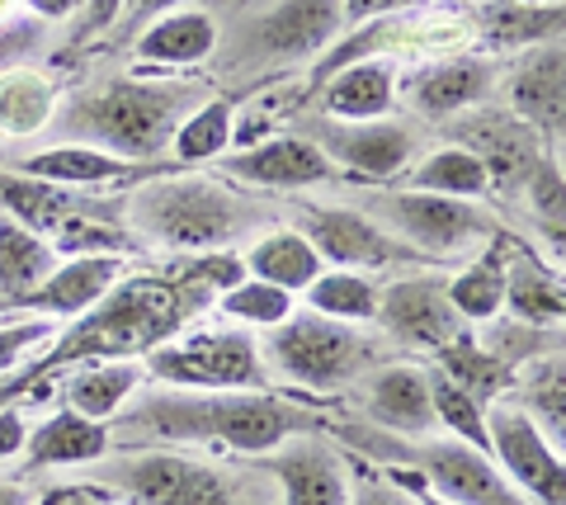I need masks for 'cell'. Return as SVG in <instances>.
<instances>
[{
	"mask_svg": "<svg viewBox=\"0 0 566 505\" xmlns=\"http://www.w3.org/2000/svg\"><path fill=\"white\" fill-rule=\"evenodd\" d=\"M123 228L170 255H222L274 228V213L222 176H147L123 199Z\"/></svg>",
	"mask_w": 566,
	"mask_h": 505,
	"instance_id": "cell-1",
	"label": "cell"
},
{
	"mask_svg": "<svg viewBox=\"0 0 566 505\" xmlns=\"http://www.w3.org/2000/svg\"><path fill=\"white\" fill-rule=\"evenodd\" d=\"M203 104L199 85L193 81H99L85 85L66 104H57L52 114V128H57L66 143L109 151L118 161H156L166 147L180 118Z\"/></svg>",
	"mask_w": 566,
	"mask_h": 505,
	"instance_id": "cell-2",
	"label": "cell"
},
{
	"mask_svg": "<svg viewBox=\"0 0 566 505\" xmlns=\"http://www.w3.org/2000/svg\"><path fill=\"white\" fill-rule=\"evenodd\" d=\"M147 430L180 444H227L241 454H274L283 440L303 434L312 421L293 402L270 392H189L175 388L133 407L123 430Z\"/></svg>",
	"mask_w": 566,
	"mask_h": 505,
	"instance_id": "cell-3",
	"label": "cell"
},
{
	"mask_svg": "<svg viewBox=\"0 0 566 505\" xmlns=\"http://www.w3.org/2000/svg\"><path fill=\"white\" fill-rule=\"evenodd\" d=\"M260 340V359L270 382H289L303 392H335L378 369V340L364 326H345L316 312H293L289 322L270 326Z\"/></svg>",
	"mask_w": 566,
	"mask_h": 505,
	"instance_id": "cell-4",
	"label": "cell"
},
{
	"mask_svg": "<svg viewBox=\"0 0 566 505\" xmlns=\"http://www.w3.org/2000/svg\"><path fill=\"white\" fill-rule=\"evenodd\" d=\"M359 208L378 228L392 232L401 246H411L420 260H458L482 251L501 232L482 203L420 194V189H368Z\"/></svg>",
	"mask_w": 566,
	"mask_h": 505,
	"instance_id": "cell-5",
	"label": "cell"
},
{
	"mask_svg": "<svg viewBox=\"0 0 566 505\" xmlns=\"http://www.w3.org/2000/svg\"><path fill=\"white\" fill-rule=\"evenodd\" d=\"M142 369L170 388H199V392H270V374L260 359V340L245 326L227 330H193L185 340L151 345Z\"/></svg>",
	"mask_w": 566,
	"mask_h": 505,
	"instance_id": "cell-6",
	"label": "cell"
},
{
	"mask_svg": "<svg viewBox=\"0 0 566 505\" xmlns=\"http://www.w3.org/2000/svg\"><path fill=\"white\" fill-rule=\"evenodd\" d=\"M312 251L331 260V270H359V274H378V270H411V265H424V260L401 246V241L378 228L364 208H340V203H293V222Z\"/></svg>",
	"mask_w": 566,
	"mask_h": 505,
	"instance_id": "cell-7",
	"label": "cell"
},
{
	"mask_svg": "<svg viewBox=\"0 0 566 505\" xmlns=\"http://www.w3.org/2000/svg\"><path fill=\"white\" fill-rule=\"evenodd\" d=\"M104 482L137 505H241L232 477L212 463H193L185 454L147 449L104 467Z\"/></svg>",
	"mask_w": 566,
	"mask_h": 505,
	"instance_id": "cell-8",
	"label": "cell"
},
{
	"mask_svg": "<svg viewBox=\"0 0 566 505\" xmlns=\"http://www.w3.org/2000/svg\"><path fill=\"white\" fill-rule=\"evenodd\" d=\"M486 454L528 496V505H566L562 449L510 397H495L486 407Z\"/></svg>",
	"mask_w": 566,
	"mask_h": 505,
	"instance_id": "cell-9",
	"label": "cell"
},
{
	"mask_svg": "<svg viewBox=\"0 0 566 505\" xmlns=\"http://www.w3.org/2000/svg\"><path fill=\"white\" fill-rule=\"evenodd\" d=\"M312 143L326 151L331 166H345L364 180H397L411 170L420 151V133L406 118H374V124H340V118H316Z\"/></svg>",
	"mask_w": 566,
	"mask_h": 505,
	"instance_id": "cell-10",
	"label": "cell"
},
{
	"mask_svg": "<svg viewBox=\"0 0 566 505\" xmlns=\"http://www.w3.org/2000/svg\"><path fill=\"white\" fill-rule=\"evenodd\" d=\"M416 467L420 482L449 505H528V496L491 463V454L453 440V434H424L416 449Z\"/></svg>",
	"mask_w": 566,
	"mask_h": 505,
	"instance_id": "cell-11",
	"label": "cell"
},
{
	"mask_svg": "<svg viewBox=\"0 0 566 505\" xmlns=\"http://www.w3.org/2000/svg\"><path fill=\"white\" fill-rule=\"evenodd\" d=\"M392 340L401 345H420V350H444L458 336H468V322L453 312L444 278L434 274H406V278H387L378 284V317Z\"/></svg>",
	"mask_w": 566,
	"mask_h": 505,
	"instance_id": "cell-12",
	"label": "cell"
},
{
	"mask_svg": "<svg viewBox=\"0 0 566 505\" xmlns=\"http://www.w3.org/2000/svg\"><path fill=\"white\" fill-rule=\"evenodd\" d=\"M449 143L468 147L476 161L486 166L491 194L495 189H520L534 176V166L543 161V137L528 124H520L510 109H486V104H476V109L453 118Z\"/></svg>",
	"mask_w": 566,
	"mask_h": 505,
	"instance_id": "cell-13",
	"label": "cell"
},
{
	"mask_svg": "<svg viewBox=\"0 0 566 505\" xmlns=\"http://www.w3.org/2000/svg\"><path fill=\"white\" fill-rule=\"evenodd\" d=\"M0 213L24 222L29 232L57 241L76 228V222L123 218V199H91L85 189H66V185H48V180H29V176H14V170H0Z\"/></svg>",
	"mask_w": 566,
	"mask_h": 505,
	"instance_id": "cell-14",
	"label": "cell"
},
{
	"mask_svg": "<svg viewBox=\"0 0 566 505\" xmlns=\"http://www.w3.org/2000/svg\"><path fill=\"white\" fill-rule=\"evenodd\" d=\"M331 176L335 166L307 133H274L227 161V180L251 189H316Z\"/></svg>",
	"mask_w": 566,
	"mask_h": 505,
	"instance_id": "cell-15",
	"label": "cell"
},
{
	"mask_svg": "<svg viewBox=\"0 0 566 505\" xmlns=\"http://www.w3.org/2000/svg\"><path fill=\"white\" fill-rule=\"evenodd\" d=\"M270 473L279 482V505H349L354 492L345 459L312 434L283 440L270 459Z\"/></svg>",
	"mask_w": 566,
	"mask_h": 505,
	"instance_id": "cell-16",
	"label": "cell"
},
{
	"mask_svg": "<svg viewBox=\"0 0 566 505\" xmlns=\"http://www.w3.org/2000/svg\"><path fill=\"white\" fill-rule=\"evenodd\" d=\"M123 265L128 260L118 255H66L14 312H33V317L48 322H76L109 298V288L123 278Z\"/></svg>",
	"mask_w": 566,
	"mask_h": 505,
	"instance_id": "cell-17",
	"label": "cell"
},
{
	"mask_svg": "<svg viewBox=\"0 0 566 505\" xmlns=\"http://www.w3.org/2000/svg\"><path fill=\"white\" fill-rule=\"evenodd\" d=\"M364 411L368 421L382 425L401 440H424L434 434V407H430V369L420 364H378L364 374Z\"/></svg>",
	"mask_w": 566,
	"mask_h": 505,
	"instance_id": "cell-18",
	"label": "cell"
},
{
	"mask_svg": "<svg viewBox=\"0 0 566 505\" xmlns=\"http://www.w3.org/2000/svg\"><path fill=\"white\" fill-rule=\"evenodd\" d=\"M510 104L515 118L534 128L543 143H562V109H566V81H562V43H538L510 72Z\"/></svg>",
	"mask_w": 566,
	"mask_h": 505,
	"instance_id": "cell-19",
	"label": "cell"
},
{
	"mask_svg": "<svg viewBox=\"0 0 566 505\" xmlns=\"http://www.w3.org/2000/svg\"><path fill=\"white\" fill-rule=\"evenodd\" d=\"M340 24H345L340 0H283L279 10H270L255 24V48L274 62L312 57L340 33Z\"/></svg>",
	"mask_w": 566,
	"mask_h": 505,
	"instance_id": "cell-20",
	"label": "cell"
},
{
	"mask_svg": "<svg viewBox=\"0 0 566 505\" xmlns=\"http://www.w3.org/2000/svg\"><path fill=\"white\" fill-rule=\"evenodd\" d=\"M397 109V66L382 57H359L335 66L322 95V118H340V124H374V118H392Z\"/></svg>",
	"mask_w": 566,
	"mask_h": 505,
	"instance_id": "cell-21",
	"label": "cell"
},
{
	"mask_svg": "<svg viewBox=\"0 0 566 505\" xmlns=\"http://www.w3.org/2000/svg\"><path fill=\"white\" fill-rule=\"evenodd\" d=\"M495 85V62L491 57H453V62H434L411 81V109L420 118H458L486 104Z\"/></svg>",
	"mask_w": 566,
	"mask_h": 505,
	"instance_id": "cell-22",
	"label": "cell"
},
{
	"mask_svg": "<svg viewBox=\"0 0 566 505\" xmlns=\"http://www.w3.org/2000/svg\"><path fill=\"white\" fill-rule=\"evenodd\" d=\"M137 62L147 66H170V72H180V66H199L208 62L212 52H218V20H212L208 10H166L147 20V29L137 33Z\"/></svg>",
	"mask_w": 566,
	"mask_h": 505,
	"instance_id": "cell-23",
	"label": "cell"
},
{
	"mask_svg": "<svg viewBox=\"0 0 566 505\" xmlns=\"http://www.w3.org/2000/svg\"><path fill=\"white\" fill-rule=\"evenodd\" d=\"M241 270L260 278V284L270 288H283V293H303L316 274L326 270V260L312 251V241L289 228V222H274V228H264L251 236V246L241 251Z\"/></svg>",
	"mask_w": 566,
	"mask_h": 505,
	"instance_id": "cell-24",
	"label": "cell"
},
{
	"mask_svg": "<svg viewBox=\"0 0 566 505\" xmlns=\"http://www.w3.org/2000/svg\"><path fill=\"white\" fill-rule=\"evenodd\" d=\"M147 382L142 359H91L76 364L66 378V407L85 415V421H109L137 397V388Z\"/></svg>",
	"mask_w": 566,
	"mask_h": 505,
	"instance_id": "cell-25",
	"label": "cell"
},
{
	"mask_svg": "<svg viewBox=\"0 0 566 505\" xmlns=\"http://www.w3.org/2000/svg\"><path fill=\"white\" fill-rule=\"evenodd\" d=\"M505 255H510V236L495 232L482 246V255H472L453 278H444L449 303L468 326L495 322L505 312Z\"/></svg>",
	"mask_w": 566,
	"mask_h": 505,
	"instance_id": "cell-26",
	"label": "cell"
},
{
	"mask_svg": "<svg viewBox=\"0 0 566 505\" xmlns=\"http://www.w3.org/2000/svg\"><path fill=\"white\" fill-rule=\"evenodd\" d=\"M10 170H14V176H29V180L66 185V189L118 185L123 176H133L128 161H118V156H109V151H95V147H81V143H57V147L29 151Z\"/></svg>",
	"mask_w": 566,
	"mask_h": 505,
	"instance_id": "cell-27",
	"label": "cell"
},
{
	"mask_svg": "<svg viewBox=\"0 0 566 505\" xmlns=\"http://www.w3.org/2000/svg\"><path fill=\"white\" fill-rule=\"evenodd\" d=\"M114 449V434L109 425H99V421H85V415L76 411H57V415H48V421L39 430H29V444H24V454H29V467L39 473V467H66V463H99L104 454Z\"/></svg>",
	"mask_w": 566,
	"mask_h": 505,
	"instance_id": "cell-28",
	"label": "cell"
},
{
	"mask_svg": "<svg viewBox=\"0 0 566 505\" xmlns=\"http://www.w3.org/2000/svg\"><path fill=\"white\" fill-rule=\"evenodd\" d=\"M505 307L520 326H562V312H566V293H562V278L557 270H547L543 260H534L528 251H510L505 255Z\"/></svg>",
	"mask_w": 566,
	"mask_h": 505,
	"instance_id": "cell-29",
	"label": "cell"
},
{
	"mask_svg": "<svg viewBox=\"0 0 566 505\" xmlns=\"http://www.w3.org/2000/svg\"><path fill=\"white\" fill-rule=\"evenodd\" d=\"M57 251H52V241L29 232L24 222H14L0 213V303L6 307H20L33 288L43 284V278L57 270Z\"/></svg>",
	"mask_w": 566,
	"mask_h": 505,
	"instance_id": "cell-30",
	"label": "cell"
},
{
	"mask_svg": "<svg viewBox=\"0 0 566 505\" xmlns=\"http://www.w3.org/2000/svg\"><path fill=\"white\" fill-rule=\"evenodd\" d=\"M406 189H420V194H444V199H486L491 194V176L486 166L476 161L468 147L444 143L434 151H424L406 170Z\"/></svg>",
	"mask_w": 566,
	"mask_h": 505,
	"instance_id": "cell-31",
	"label": "cell"
},
{
	"mask_svg": "<svg viewBox=\"0 0 566 505\" xmlns=\"http://www.w3.org/2000/svg\"><path fill=\"white\" fill-rule=\"evenodd\" d=\"M303 303L316 317L345 322V326H374L378 317V278L359 270H322L303 288Z\"/></svg>",
	"mask_w": 566,
	"mask_h": 505,
	"instance_id": "cell-32",
	"label": "cell"
},
{
	"mask_svg": "<svg viewBox=\"0 0 566 505\" xmlns=\"http://www.w3.org/2000/svg\"><path fill=\"white\" fill-rule=\"evenodd\" d=\"M57 91L43 72H29V66H6L0 72V133L6 137H33L52 124L57 114Z\"/></svg>",
	"mask_w": 566,
	"mask_h": 505,
	"instance_id": "cell-33",
	"label": "cell"
},
{
	"mask_svg": "<svg viewBox=\"0 0 566 505\" xmlns=\"http://www.w3.org/2000/svg\"><path fill=\"white\" fill-rule=\"evenodd\" d=\"M528 421H534L547 440H553L562 449L566 440V382H562V355H538L528 369L520 374V397H510Z\"/></svg>",
	"mask_w": 566,
	"mask_h": 505,
	"instance_id": "cell-34",
	"label": "cell"
},
{
	"mask_svg": "<svg viewBox=\"0 0 566 505\" xmlns=\"http://www.w3.org/2000/svg\"><path fill=\"white\" fill-rule=\"evenodd\" d=\"M232 128H237V114L227 99H203L180 118V128L170 137V156L180 166H193V161H218L222 151H232Z\"/></svg>",
	"mask_w": 566,
	"mask_h": 505,
	"instance_id": "cell-35",
	"label": "cell"
},
{
	"mask_svg": "<svg viewBox=\"0 0 566 505\" xmlns=\"http://www.w3.org/2000/svg\"><path fill=\"white\" fill-rule=\"evenodd\" d=\"M430 407H434L439 430L486 454V407L476 402L463 382H453L444 369H430Z\"/></svg>",
	"mask_w": 566,
	"mask_h": 505,
	"instance_id": "cell-36",
	"label": "cell"
},
{
	"mask_svg": "<svg viewBox=\"0 0 566 505\" xmlns=\"http://www.w3.org/2000/svg\"><path fill=\"white\" fill-rule=\"evenodd\" d=\"M218 312L227 322H237L245 330H270L279 322H289L297 303H293V293H283V288H270V284H260V278H241V284L232 288H222L218 298Z\"/></svg>",
	"mask_w": 566,
	"mask_h": 505,
	"instance_id": "cell-37",
	"label": "cell"
},
{
	"mask_svg": "<svg viewBox=\"0 0 566 505\" xmlns=\"http://www.w3.org/2000/svg\"><path fill=\"white\" fill-rule=\"evenodd\" d=\"M48 340H57V322H48V317L6 322V326H0V378H6L14 364L33 350V345H48Z\"/></svg>",
	"mask_w": 566,
	"mask_h": 505,
	"instance_id": "cell-38",
	"label": "cell"
},
{
	"mask_svg": "<svg viewBox=\"0 0 566 505\" xmlns=\"http://www.w3.org/2000/svg\"><path fill=\"white\" fill-rule=\"evenodd\" d=\"M349 505H416V501L401 492V482H378V477H364V482L349 492Z\"/></svg>",
	"mask_w": 566,
	"mask_h": 505,
	"instance_id": "cell-39",
	"label": "cell"
},
{
	"mask_svg": "<svg viewBox=\"0 0 566 505\" xmlns=\"http://www.w3.org/2000/svg\"><path fill=\"white\" fill-rule=\"evenodd\" d=\"M24 444H29V421H24V411L6 402V407H0V459H14Z\"/></svg>",
	"mask_w": 566,
	"mask_h": 505,
	"instance_id": "cell-40",
	"label": "cell"
},
{
	"mask_svg": "<svg viewBox=\"0 0 566 505\" xmlns=\"http://www.w3.org/2000/svg\"><path fill=\"white\" fill-rule=\"evenodd\" d=\"M123 6H128V0H85V29H91V33L109 29L123 14Z\"/></svg>",
	"mask_w": 566,
	"mask_h": 505,
	"instance_id": "cell-41",
	"label": "cell"
},
{
	"mask_svg": "<svg viewBox=\"0 0 566 505\" xmlns=\"http://www.w3.org/2000/svg\"><path fill=\"white\" fill-rule=\"evenodd\" d=\"M397 6H406V0H340V14L345 20H374V14H387Z\"/></svg>",
	"mask_w": 566,
	"mask_h": 505,
	"instance_id": "cell-42",
	"label": "cell"
},
{
	"mask_svg": "<svg viewBox=\"0 0 566 505\" xmlns=\"http://www.w3.org/2000/svg\"><path fill=\"white\" fill-rule=\"evenodd\" d=\"M43 505H104V492H91V486H62V492H48Z\"/></svg>",
	"mask_w": 566,
	"mask_h": 505,
	"instance_id": "cell-43",
	"label": "cell"
},
{
	"mask_svg": "<svg viewBox=\"0 0 566 505\" xmlns=\"http://www.w3.org/2000/svg\"><path fill=\"white\" fill-rule=\"evenodd\" d=\"M24 6H29L33 14H39V20H66V14L76 10L81 0H24Z\"/></svg>",
	"mask_w": 566,
	"mask_h": 505,
	"instance_id": "cell-44",
	"label": "cell"
},
{
	"mask_svg": "<svg viewBox=\"0 0 566 505\" xmlns=\"http://www.w3.org/2000/svg\"><path fill=\"white\" fill-rule=\"evenodd\" d=\"M128 6H133V20H156L166 10H185L189 0H128Z\"/></svg>",
	"mask_w": 566,
	"mask_h": 505,
	"instance_id": "cell-45",
	"label": "cell"
},
{
	"mask_svg": "<svg viewBox=\"0 0 566 505\" xmlns=\"http://www.w3.org/2000/svg\"><path fill=\"white\" fill-rule=\"evenodd\" d=\"M0 505H33V492L24 482H10V477H0Z\"/></svg>",
	"mask_w": 566,
	"mask_h": 505,
	"instance_id": "cell-46",
	"label": "cell"
},
{
	"mask_svg": "<svg viewBox=\"0 0 566 505\" xmlns=\"http://www.w3.org/2000/svg\"><path fill=\"white\" fill-rule=\"evenodd\" d=\"M510 6H528V10H538V6H543V0H510Z\"/></svg>",
	"mask_w": 566,
	"mask_h": 505,
	"instance_id": "cell-47",
	"label": "cell"
},
{
	"mask_svg": "<svg viewBox=\"0 0 566 505\" xmlns=\"http://www.w3.org/2000/svg\"><path fill=\"white\" fill-rule=\"evenodd\" d=\"M0 312H10V307H6V303H0Z\"/></svg>",
	"mask_w": 566,
	"mask_h": 505,
	"instance_id": "cell-48",
	"label": "cell"
},
{
	"mask_svg": "<svg viewBox=\"0 0 566 505\" xmlns=\"http://www.w3.org/2000/svg\"><path fill=\"white\" fill-rule=\"evenodd\" d=\"M0 407H6V397H0Z\"/></svg>",
	"mask_w": 566,
	"mask_h": 505,
	"instance_id": "cell-49",
	"label": "cell"
}]
</instances>
